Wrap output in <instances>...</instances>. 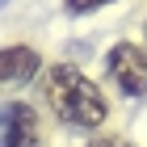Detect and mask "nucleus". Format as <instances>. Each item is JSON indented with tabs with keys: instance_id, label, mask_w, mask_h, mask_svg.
<instances>
[{
	"instance_id": "nucleus-5",
	"label": "nucleus",
	"mask_w": 147,
	"mask_h": 147,
	"mask_svg": "<svg viewBox=\"0 0 147 147\" xmlns=\"http://www.w3.org/2000/svg\"><path fill=\"white\" fill-rule=\"evenodd\" d=\"M113 0H67V13H92V9H105Z\"/></svg>"
},
{
	"instance_id": "nucleus-3",
	"label": "nucleus",
	"mask_w": 147,
	"mask_h": 147,
	"mask_svg": "<svg viewBox=\"0 0 147 147\" xmlns=\"http://www.w3.org/2000/svg\"><path fill=\"white\" fill-rule=\"evenodd\" d=\"M4 147H42V122L30 101L4 105Z\"/></svg>"
},
{
	"instance_id": "nucleus-1",
	"label": "nucleus",
	"mask_w": 147,
	"mask_h": 147,
	"mask_svg": "<svg viewBox=\"0 0 147 147\" xmlns=\"http://www.w3.org/2000/svg\"><path fill=\"white\" fill-rule=\"evenodd\" d=\"M42 101L63 126L71 130H101L109 118V101L105 92L92 84L76 63H55L42 76Z\"/></svg>"
},
{
	"instance_id": "nucleus-6",
	"label": "nucleus",
	"mask_w": 147,
	"mask_h": 147,
	"mask_svg": "<svg viewBox=\"0 0 147 147\" xmlns=\"http://www.w3.org/2000/svg\"><path fill=\"white\" fill-rule=\"evenodd\" d=\"M88 147H135L130 139H122V135H97Z\"/></svg>"
},
{
	"instance_id": "nucleus-4",
	"label": "nucleus",
	"mask_w": 147,
	"mask_h": 147,
	"mask_svg": "<svg viewBox=\"0 0 147 147\" xmlns=\"http://www.w3.org/2000/svg\"><path fill=\"white\" fill-rule=\"evenodd\" d=\"M42 67V55L34 46H4V59H0V76L4 84H30Z\"/></svg>"
},
{
	"instance_id": "nucleus-2",
	"label": "nucleus",
	"mask_w": 147,
	"mask_h": 147,
	"mask_svg": "<svg viewBox=\"0 0 147 147\" xmlns=\"http://www.w3.org/2000/svg\"><path fill=\"white\" fill-rule=\"evenodd\" d=\"M109 76L126 97H147V51L139 42H118L109 51Z\"/></svg>"
}]
</instances>
